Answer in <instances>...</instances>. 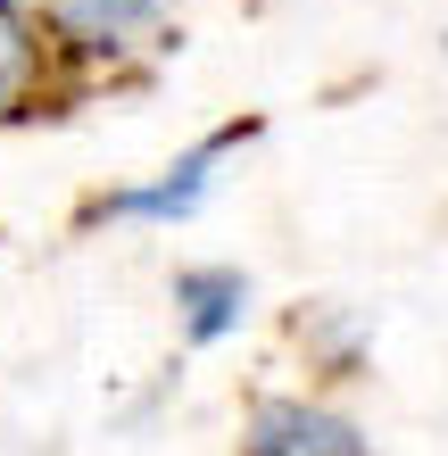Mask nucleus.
I'll return each instance as SVG.
<instances>
[{
    "label": "nucleus",
    "mask_w": 448,
    "mask_h": 456,
    "mask_svg": "<svg viewBox=\"0 0 448 456\" xmlns=\"http://www.w3.org/2000/svg\"><path fill=\"white\" fill-rule=\"evenodd\" d=\"M241 456H374V440L324 398H257L241 423Z\"/></svg>",
    "instance_id": "obj_3"
},
{
    "label": "nucleus",
    "mask_w": 448,
    "mask_h": 456,
    "mask_svg": "<svg viewBox=\"0 0 448 456\" xmlns=\"http://www.w3.org/2000/svg\"><path fill=\"white\" fill-rule=\"evenodd\" d=\"M59 67L50 59V34H42V9H25V0H0V117L25 109V100L42 92V75Z\"/></svg>",
    "instance_id": "obj_5"
},
{
    "label": "nucleus",
    "mask_w": 448,
    "mask_h": 456,
    "mask_svg": "<svg viewBox=\"0 0 448 456\" xmlns=\"http://www.w3.org/2000/svg\"><path fill=\"white\" fill-rule=\"evenodd\" d=\"M42 34L67 75H134L167 59L175 9L167 0H42Z\"/></svg>",
    "instance_id": "obj_1"
},
{
    "label": "nucleus",
    "mask_w": 448,
    "mask_h": 456,
    "mask_svg": "<svg viewBox=\"0 0 448 456\" xmlns=\"http://www.w3.org/2000/svg\"><path fill=\"white\" fill-rule=\"evenodd\" d=\"M249 117L241 125H216V133H200L183 158H167L150 183H125V191H100L84 208V224H183V216H200L208 191H216V175H224V158L249 142Z\"/></svg>",
    "instance_id": "obj_2"
},
{
    "label": "nucleus",
    "mask_w": 448,
    "mask_h": 456,
    "mask_svg": "<svg viewBox=\"0 0 448 456\" xmlns=\"http://www.w3.org/2000/svg\"><path fill=\"white\" fill-rule=\"evenodd\" d=\"M167 299H175L183 348H216V340H232L249 324V274L241 265H183L167 282Z\"/></svg>",
    "instance_id": "obj_4"
},
{
    "label": "nucleus",
    "mask_w": 448,
    "mask_h": 456,
    "mask_svg": "<svg viewBox=\"0 0 448 456\" xmlns=\"http://www.w3.org/2000/svg\"><path fill=\"white\" fill-rule=\"evenodd\" d=\"M291 332H299V348H307V357L332 373V382H349V373L365 365V324H357V315H340V307H315V315H299Z\"/></svg>",
    "instance_id": "obj_6"
}]
</instances>
